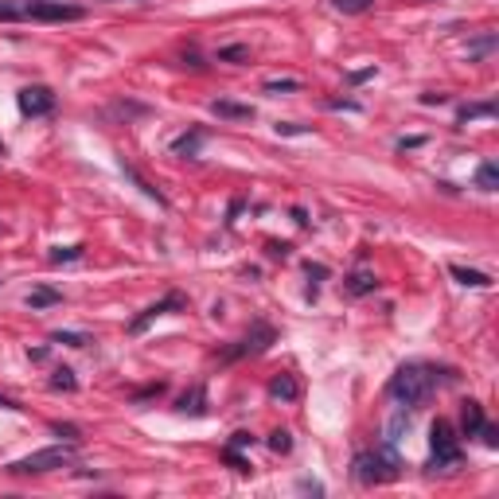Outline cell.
Listing matches in <instances>:
<instances>
[{"instance_id": "obj_1", "label": "cell", "mask_w": 499, "mask_h": 499, "mask_svg": "<svg viewBox=\"0 0 499 499\" xmlns=\"http://www.w3.org/2000/svg\"><path fill=\"white\" fill-rule=\"evenodd\" d=\"M437 374L441 371L429 367V363H402L398 371L386 379V394L398 406H406V410H421L433 398V390H437Z\"/></svg>"}, {"instance_id": "obj_2", "label": "cell", "mask_w": 499, "mask_h": 499, "mask_svg": "<svg viewBox=\"0 0 499 499\" xmlns=\"http://www.w3.org/2000/svg\"><path fill=\"white\" fill-rule=\"evenodd\" d=\"M351 476L363 488H379V484H390V480L402 476V460L390 445L363 449V452H355V460H351Z\"/></svg>"}, {"instance_id": "obj_3", "label": "cell", "mask_w": 499, "mask_h": 499, "mask_svg": "<svg viewBox=\"0 0 499 499\" xmlns=\"http://www.w3.org/2000/svg\"><path fill=\"white\" fill-rule=\"evenodd\" d=\"M429 445H433V457H429V464H425V472H449V468H460L464 452H460V441H457V429H452V421H445V418L433 421Z\"/></svg>"}, {"instance_id": "obj_4", "label": "cell", "mask_w": 499, "mask_h": 499, "mask_svg": "<svg viewBox=\"0 0 499 499\" xmlns=\"http://www.w3.org/2000/svg\"><path fill=\"white\" fill-rule=\"evenodd\" d=\"M74 464V449L67 445H55V449H40L24 460H12L8 472L12 476H43V472H55V468H70Z\"/></svg>"}, {"instance_id": "obj_5", "label": "cell", "mask_w": 499, "mask_h": 499, "mask_svg": "<svg viewBox=\"0 0 499 499\" xmlns=\"http://www.w3.org/2000/svg\"><path fill=\"white\" fill-rule=\"evenodd\" d=\"M277 340V332H274V324H265V320H258L250 332L242 335V340L235 343V347H226L219 359L223 363H238V359H246V355H262V351H269V343Z\"/></svg>"}, {"instance_id": "obj_6", "label": "cell", "mask_w": 499, "mask_h": 499, "mask_svg": "<svg viewBox=\"0 0 499 499\" xmlns=\"http://www.w3.org/2000/svg\"><path fill=\"white\" fill-rule=\"evenodd\" d=\"M86 8L63 4V0H31L24 8V20H40V24H63V20H82Z\"/></svg>"}, {"instance_id": "obj_7", "label": "cell", "mask_w": 499, "mask_h": 499, "mask_svg": "<svg viewBox=\"0 0 499 499\" xmlns=\"http://www.w3.org/2000/svg\"><path fill=\"white\" fill-rule=\"evenodd\" d=\"M16 106H20L24 118H47L55 109V90L51 86H24L16 94Z\"/></svg>"}, {"instance_id": "obj_8", "label": "cell", "mask_w": 499, "mask_h": 499, "mask_svg": "<svg viewBox=\"0 0 499 499\" xmlns=\"http://www.w3.org/2000/svg\"><path fill=\"white\" fill-rule=\"evenodd\" d=\"M168 312H187V296H184V293H168V296H160L157 304H148L145 312L129 324V335H141L148 324L157 320V316H168Z\"/></svg>"}, {"instance_id": "obj_9", "label": "cell", "mask_w": 499, "mask_h": 499, "mask_svg": "<svg viewBox=\"0 0 499 499\" xmlns=\"http://www.w3.org/2000/svg\"><path fill=\"white\" fill-rule=\"evenodd\" d=\"M265 394H269L274 402H296L301 398V382H296L293 374H274L269 386H265Z\"/></svg>"}, {"instance_id": "obj_10", "label": "cell", "mask_w": 499, "mask_h": 499, "mask_svg": "<svg viewBox=\"0 0 499 499\" xmlns=\"http://www.w3.org/2000/svg\"><path fill=\"white\" fill-rule=\"evenodd\" d=\"M211 113L223 121H254V106H242V102H230V98H215Z\"/></svg>"}, {"instance_id": "obj_11", "label": "cell", "mask_w": 499, "mask_h": 499, "mask_svg": "<svg viewBox=\"0 0 499 499\" xmlns=\"http://www.w3.org/2000/svg\"><path fill=\"white\" fill-rule=\"evenodd\" d=\"M484 406H480L476 398H468L464 402V406H460V433H464V437H476L480 429H484Z\"/></svg>"}, {"instance_id": "obj_12", "label": "cell", "mask_w": 499, "mask_h": 499, "mask_svg": "<svg viewBox=\"0 0 499 499\" xmlns=\"http://www.w3.org/2000/svg\"><path fill=\"white\" fill-rule=\"evenodd\" d=\"M374 289H379V277H374L371 269H355V274L343 277V293L347 296H367V293H374Z\"/></svg>"}, {"instance_id": "obj_13", "label": "cell", "mask_w": 499, "mask_h": 499, "mask_svg": "<svg viewBox=\"0 0 499 499\" xmlns=\"http://www.w3.org/2000/svg\"><path fill=\"white\" fill-rule=\"evenodd\" d=\"M176 413L203 418V413H207V390H203V386H191L187 394H180V398H176Z\"/></svg>"}, {"instance_id": "obj_14", "label": "cell", "mask_w": 499, "mask_h": 499, "mask_svg": "<svg viewBox=\"0 0 499 499\" xmlns=\"http://www.w3.org/2000/svg\"><path fill=\"white\" fill-rule=\"evenodd\" d=\"M199 145H203V129H191V133H184V137L172 141V157L196 160L199 157Z\"/></svg>"}, {"instance_id": "obj_15", "label": "cell", "mask_w": 499, "mask_h": 499, "mask_svg": "<svg viewBox=\"0 0 499 499\" xmlns=\"http://www.w3.org/2000/svg\"><path fill=\"white\" fill-rule=\"evenodd\" d=\"M55 304H63V293L59 289H51V285H35L28 293V308L31 312H40V308H55Z\"/></svg>"}, {"instance_id": "obj_16", "label": "cell", "mask_w": 499, "mask_h": 499, "mask_svg": "<svg viewBox=\"0 0 499 499\" xmlns=\"http://www.w3.org/2000/svg\"><path fill=\"white\" fill-rule=\"evenodd\" d=\"M449 277L460 285H468V289H491V277L480 274V269H464V265H449Z\"/></svg>"}, {"instance_id": "obj_17", "label": "cell", "mask_w": 499, "mask_h": 499, "mask_svg": "<svg viewBox=\"0 0 499 499\" xmlns=\"http://www.w3.org/2000/svg\"><path fill=\"white\" fill-rule=\"evenodd\" d=\"M121 172H125V180H133V184H137V187H141V191H145L148 199H157L160 207H168L164 191H160V187H152V184H148V180L141 176V172H137V168H133V164H125V160H121Z\"/></svg>"}, {"instance_id": "obj_18", "label": "cell", "mask_w": 499, "mask_h": 499, "mask_svg": "<svg viewBox=\"0 0 499 499\" xmlns=\"http://www.w3.org/2000/svg\"><path fill=\"white\" fill-rule=\"evenodd\" d=\"M496 102H476V106H460L457 109V121L460 125H468V121H476V118H496Z\"/></svg>"}, {"instance_id": "obj_19", "label": "cell", "mask_w": 499, "mask_h": 499, "mask_svg": "<svg viewBox=\"0 0 499 499\" xmlns=\"http://www.w3.org/2000/svg\"><path fill=\"white\" fill-rule=\"evenodd\" d=\"M476 187L480 191H499V168L491 164V160H484V164L476 168Z\"/></svg>"}, {"instance_id": "obj_20", "label": "cell", "mask_w": 499, "mask_h": 499, "mask_svg": "<svg viewBox=\"0 0 499 499\" xmlns=\"http://www.w3.org/2000/svg\"><path fill=\"white\" fill-rule=\"evenodd\" d=\"M496 31H484V35H480L476 43H468V59L476 63V59H484V55H491V51H496Z\"/></svg>"}, {"instance_id": "obj_21", "label": "cell", "mask_w": 499, "mask_h": 499, "mask_svg": "<svg viewBox=\"0 0 499 499\" xmlns=\"http://www.w3.org/2000/svg\"><path fill=\"white\" fill-rule=\"evenodd\" d=\"M219 63H250V47L246 43H226V47H219Z\"/></svg>"}, {"instance_id": "obj_22", "label": "cell", "mask_w": 499, "mask_h": 499, "mask_svg": "<svg viewBox=\"0 0 499 499\" xmlns=\"http://www.w3.org/2000/svg\"><path fill=\"white\" fill-rule=\"evenodd\" d=\"M332 8L343 12V16H363V12L374 8V0H332Z\"/></svg>"}, {"instance_id": "obj_23", "label": "cell", "mask_w": 499, "mask_h": 499, "mask_svg": "<svg viewBox=\"0 0 499 499\" xmlns=\"http://www.w3.org/2000/svg\"><path fill=\"white\" fill-rule=\"evenodd\" d=\"M51 386H55V390L74 394V390H79V379H74V371H70V367H59V371L51 374Z\"/></svg>"}, {"instance_id": "obj_24", "label": "cell", "mask_w": 499, "mask_h": 499, "mask_svg": "<svg viewBox=\"0 0 499 499\" xmlns=\"http://www.w3.org/2000/svg\"><path fill=\"white\" fill-rule=\"evenodd\" d=\"M304 274H308V281H312V285H308V301H316V289H320V281H324V277H328V265H320V262H308V265H304Z\"/></svg>"}, {"instance_id": "obj_25", "label": "cell", "mask_w": 499, "mask_h": 499, "mask_svg": "<svg viewBox=\"0 0 499 499\" xmlns=\"http://www.w3.org/2000/svg\"><path fill=\"white\" fill-rule=\"evenodd\" d=\"M51 265H63V262H79L82 258V246H55V250H51Z\"/></svg>"}, {"instance_id": "obj_26", "label": "cell", "mask_w": 499, "mask_h": 499, "mask_svg": "<svg viewBox=\"0 0 499 499\" xmlns=\"http://www.w3.org/2000/svg\"><path fill=\"white\" fill-rule=\"evenodd\" d=\"M51 433L63 437V441H70V445H79V441H82V429H79V425H70V421H51Z\"/></svg>"}, {"instance_id": "obj_27", "label": "cell", "mask_w": 499, "mask_h": 499, "mask_svg": "<svg viewBox=\"0 0 499 499\" xmlns=\"http://www.w3.org/2000/svg\"><path fill=\"white\" fill-rule=\"evenodd\" d=\"M51 343H67V347H86V343H94L86 332H51Z\"/></svg>"}, {"instance_id": "obj_28", "label": "cell", "mask_w": 499, "mask_h": 499, "mask_svg": "<svg viewBox=\"0 0 499 499\" xmlns=\"http://www.w3.org/2000/svg\"><path fill=\"white\" fill-rule=\"evenodd\" d=\"M223 460H226V464H230V468L238 472V476H246V472H250V460H246L242 452L235 449V445H226V449H223Z\"/></svg>"}, {"instance_id": "obj_29", "label": "cell", "mask_w": 499, "mask_h": 499, "mask_svg": "<svg viewBox=\"0 0 499 499\" xmlns=\"http://www.w3.org/2000/svg\"><path fill=\"white\" fill-rule=\"evenodd\" d=\"M262 90H265V94H296L301 82H296V79H269Z\"/></svg>"}, {"instance_id": "obj_30", "label": "cell", "mask_w": 499, "mask_h": 499, "mask_svg": "<svg viewBox=\"0 0 499 499\" xmlns=\"http://www.w3.org/2000/svg\"><path fill=\"white\" fill-rule=\"evenodd\" d=\"M269 449L274 452H293V433L289 429H274L269 433Z\"/></svg>"}, {"instance_id": "obj_31", "label": "cell", "mask_w": 499, "mask_h": 499, "mask_svg": "<svg viewBox=\"0 0 499 499\" xmlns=\"http://www.w3.org/2000/svg\"><path fill=\"white\" fill-rule=\"evenodd\" d=\"M24 20V8H16V4H8V0H0V24H16Z\"/></svg>"}, {"instance_id": "obj_32", "label": "cell", "mask_w": 499, "mask_h": 499, "mask_svg": "<svg viewBox=\"0 0 499 499\" xmlns=\"http://www.w3.org/2000/svg\"><path fill=\"white\" fill-rule=\"evenodd\" d=\"M476 437H484V445H488V449H496V445H499V429H496V425H488V421H484V429H480Z\"/></svg>"}, {"instance_id": "obj_33", "label": "cell", "mask_w": 499, "mask_h": 499, "mask_svg": "<svg viewBox=\"0 0 499 499\" xmlns=\"http://www.w3.org/2000/svg\"><path fill=\"white\" fill-rule=\"evenodd\" d=\"M277 133L281 137H296V133H312L308 125H293V121H285V125H277Z\"/></svg>"}, {"instance_id": "obj_34", "label": "cell", "mask_w": 499, "mask_h": 499, "mask_svg": "<svg viewBox=\"0 0 499 499\" xmlns=\"http://www.w3.org/2000/svg\"><path fill=\"white\" fill-rule=\"evenodd\" d=\"M230 445H235V449H250V445H254V433H246V429H238L235 437H230Z\"/></svg>"}, {"instance_id": "obj_35", "label": "cell", "mask_w": 499, "mask_h": 499, "mask_svg": "<svg viewBox=\"0 0 499 499\" xmlns=\"http://www.w3.org/2000/svg\"><path fill=\"white\" fill-rule=\"evenodd\" d=\"M265 250H269V258H289L293 246H289V242H265Z\"/></svg>"}, {"instance_id": "obj_36", "label": "cell", "mask_w": 499, "mask_h": 499, "mask_svg": "<svg viewBox=\"0 0 499 499\" xmlns=\"http://www.w3.org/2000/svg\"><path fill=\"white\" fill-rule=\"evenodd\" d=\"M160 394H164V382H157V386H148V390L133 394V402H145V398H160Z\"/></svg>"}, {"instance_id": "obj_37", "label": "cell", "mask_w": 499, "mask_h": 499, "mask_svg": "<svg viewBox=\"0 0 499 499\" xmlns=\"http://www.w3.org/2000/svg\"><path fill=\"white\" fill-rule=\"evenodd\" d=\"M449 94H421V106H445Z\"/></svg>"}, {"instance_id": "obj_38", "label": "cell", "mask_w": 499, "mask_h": 499, "mask_svg": "<svg viewBox=\"0 0 499 499\" xmlns=\"http://www.w3.org/2000/svg\"><path fill=\"white\" fill-rule=\"evenodd\" d=\"M301 491H312V496H324V488L316 484V480H301Z\"/></svg>"}, {"instance_id": "obj_39", "label": "cell", "mask_w": 499, "mask_h": 499, "mask_svg": "<svg viewBox=\"0 0 499 499\" xmlns=\"http://www.w3.org/2000/svg\"><path fill=\"white\" fill-rule=\"evenodd\" d=\"M418 145H425V137H402L398 141V148H418Z\"/></svg>"}, {"instance_id": "obj_40", "label": "cell", "mask_w": 499, "mask_h": 499, "mask_svg": "<svg viewBox=\"0 0 499 499\" xmlns=\"http://www.w3.org/2000/svg\"><path fill=\"white\" fill-rule=\"evenodd\" d=\"M28 359H31V363H43V359H47V347H31Z\"/></svg>"}, {"instance_id": "obj_41", "label": "cell", "mask_w": 499, "mask_h": 499, "mask_svg": "<svg viewBox=\"0 0 499 499\" xmlns=\"http://www.w3.org/2000/svg\"><path fill=\"white\" fill-rule=\"evenodd\" d=\"M293 219H296V226H308V215H304L301 207H293Z\"/></svg>"}, {"instance_id": "obj_42", "label": "cell", "mask_w": 499, "mask_h": 499, "mask_svg": "<svg viewBox=\"0 0 499 499\" xmlns=\"http://www.w3.org/2000/svg\"><path fill=\"white\" fill-rule=\"evenodd\" d=\"M0 410H20V406H16L12 398H4V394H0Z\"/></svg>"}]
</instances>
